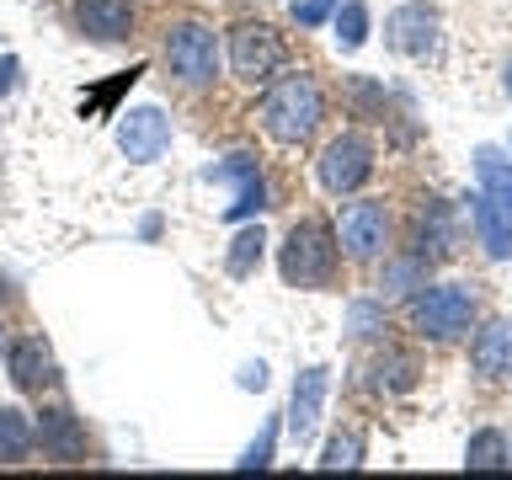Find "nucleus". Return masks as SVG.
<instances>
[{
  "mask_svg": "<svg viewBox=\"0 0 512 480\" xmlns=\"http://www.w3.org/2000/svg\"><path fill=\"white\" fill-rule=\"evenodd\" d=\"M331 6H336V0H304V6H294V22L299 27H320L331 16Z\"/></svg>",
  "mask_w": 512,
  "mask_h": 480,
  "instance_id": "nucleus-29",
  "label": "nucleus"
},
{
  "mask_svg": "<svg viewBox=\"0 0 512 480\" xmlns=\"http://www.w3.org/2000/svg\"><path fill=\"white\" fill-rule=\"evenodd\" d=\"M379 326H384L379 304H368V299H358V304H352V315H347V331H352V336H374Z\"/></svg>",
  "mask_w": 512,
  "mask_h": 480,
  "instance_id": "nucleus-27",
  "label": "nucleus"
},
{
  "mask_svg": "<svg viewBox=\"0 0 512 480\" xmlns=\"http://www.w3.org/2000/svg\"><path fill=\"white\" fill-rule=\"evenodd\" d=\"M336 43H342L347 54L368 43V6H363V0H347V6L336 11Z\"/></svg>",
  "mask_w": 512,
  "mask_h": 480,
  "instance_id": "nucleus-24",
  "label": "nucleus"
},
{
  "mask_svg": "<svg viewBox=\"0 0 512 480\" xmlns=\"http://www.w3.org/2000/svg\"><path fill=\"white\" fill-rule=\"evenodd\" d=\"M336 246H342L352 262H379L384 246H390V214L374 198H358L336 214Z\"/></svg>",
  "mask_w": 512,
  "mask_h": 480,
  "instance_id": "nucleus-7",
  "label": "nucleus"
},
{
  "mask_svg": "<svg viewBox=\"0 0 512 480\" xmlns=\"http://www.w3.org/2000/svg\"><path fill=\"white\" fill-rule=\"evenodd\" d=\"M320 464H326V470H352V464H363V438L358 432H336Z\"/></svg>",
  "mask_w": 512,
  "mask_h": 480,
  "instance_id": "nucleus-25",
  "label": "nucleus"
},
{
  "mask_svg": "<svg viewBox=\"0 0 512 480\" xmlns=\"http://www.w3.org/2000/svg\"><path fill=\"white\" fill-rule=\"evenodd\" d=\"M272 438H278V427L267 422V432H262V438H256V443L246 448V454L235 459V470H267V464H272Z\"/></svg>",
  "mask_w": 512,
  "mask_h": 480,
  "instance_id": "nucleus-26",
  "label": "nucleus"
},
{
  "mask_svg": "<svg viewBox=\"0 0 512 480\" xmlns=\"http://www.w3.org/2000/svg\"><path fill=\"white\" fill-rule=\"evenodd\" d=\"M475 176H480V198H491L512 219V160H502V150H491V144H480L475 150Z\"/></svg>",
  "mask_w": 512,
  "mask_h": 480,
  "instance_id": "nucleus-17",
  "label": "nucleus"
},
{
  "mask_svg": "<svg viewBox=\"0 0 512 480\" xmlns=\"http://www.w3.org/2000/svg\"><path fill=\"white\" fill-rule=\"evenodd\" d=\"M336 235L326 230L320 219H299L283 240V256H278V272L288 288H326L336 278Z\"/></svg>",
  "mask_w": 512,
  "mask_h": 480,
  "instance_id": "nucleus-2",
  "label": "nucleus"
},
{
  "mask_svg": "<svg viewBox=\"0 0 512 480\" xmlns=\"http://www.w3.org/2000/svg\"><path fill=\"white\" fill-rule=\"evenodd\" d=\"M326 390H331V374L320 363L299 368L294 379V395H288V443L310 448L315 427H320V411H326Z\"/></svg>",
  "mask_w": 512,
  "mask_h": 480,
  "instance_id": "nucleus-10",
  "label": "nucleus"
},
{
  "mask_svg": "<svg viewBox=\"0 0 512 480\" xmlns=\"http://www.w3.org/2000/svg\"><path fill=\"white\" fill-rule=\"evenodd\" d=\"M256 118H262V128L278 144H304L320 128V118H326V96H320V86L304 70L299 75H283L278 86L262 96Z\"/></svg>",
  "mask_w": 512,
  "mask_h": 480,
  "instance_id": "nucleus-1",
  "label": "nucleus"
},
{
  "mask_svg": "<svg viewBox=\"0 0 512 480\" xmlns=\"http://www.w3.org/2000/svg\"><path fill=\"white\" fill-rule=\"evenodd\" d=\"M38 448V427L27 422V411L0 406V464H22Z\"/></svg>",
  "mask_w": 512,
  "mask_h": 480,
  "instance_id": "nucleus-18",
  "label": "nucleus"
},
{
  "mask_svg": "<svg viewBox=\"0 0 512 480\" xmlns=\"http://www.w3.org/2000/svg\"><path fill=\"white\" fill-rule=\"evenodd\" d=\"M38 443H43V454L48 459H59V464H75L80 454H86V427H80V416L75 411H43L38 422Z\"/></svg>",
  "mask_w": 512,
  "mask_h": 480,
  "instance_id": "nucleus-12",
  "label": "nucleus"
},
{
  "mask_svg": "<svg viewBox=\"0 0 512 480\" xmlns=\"http://www.w3.org/2000/svg\"><path fill=\"white\" fill-rule=\"evenodd\" d=\"M118 150L134 166H155L171 150V118L160 107H128L118 112Z\"/></svg>",
  "mask_w": 512,
  "mask_h": 480,
  "instance_id": "nucleus-9",
  "label": "nucleus"
},
{
  "mask_svg": "<svg viewBox=\"0 0 512 480\" xmlns=\"http://www.w3.org/2000/svg\"><path fill=\"white\" fill-rule=\"evenodd\" d=\"M470 320H475V294L464 283L427 288V294L411 304V326H416V336H427V342H454L459 331H470Z\"/></svg>",
  "mask_w": 512,
  "mask_h": 480,
  "instance_id": "nucleus-3",
  "label": "nucleus"
},
{
  "mask_svg": "<svg viewBox=\"0 0 512 480\" xmlns=\"http://www.w3.org/2000/svg\"><path fill=\"white\" fill-rule=\"evenodd\" d=\"M384 43H390L400 59H411V64H432V59H438V48H443L438 11H432L427 0H406V6H395L390 22H384Z\"/></svg>",
  "mask_w": 512,
  "mask_h": 480,
  "instance_id": "nucleus-5",
  "label": "nucleus"
},
{
  "mask_svg": "<svg viewBox=\"0 0 512 480\" xmlns=\"http://www.w3.org/2000/svg\"><path fill=\"white\" fill-rule=\"evenodd\" d=\"M230 70L240 80H251V86L256 80H272L283 70V38L267 22H240L230 32Z\"/></svg>",
  "mask_w": 512,
  "mask_h": 480,
  "instance_id": "nucleus-8",
  "label": "nucleus"
},
{
  "mask_svg": "<svg viewBox=\"0 0 512 480\" xmlns=\"http://www.w3.org/2000/svg\"><path fill=\"white\" fill-rule=\"evenodd\" d=\"M470 219H475V235H480V246H486L491 262H502V256H512V219L496 208L491 198H470Z\"/></svg>",
  "mask_w": 512,
  "mask_h": 480,
  "instance_id": "nucleus-16",
  "label": "nucleus"
},
{
  "mask_svg": "<svg viewBox=\"0 0 512 480\" xmlns=\"http://www.w3.org/2000/svg\"><path fill=\"white\" fill-rule=\"evenodd\" d=\"M0 358H6V342H0Z\"/></svg>",
  "mask_w": 512,
  "mask_h": 480,
  "instance_id": "nucleus-32",
  "label": "nucleus"
},
{
  "mask_svg": "<svg viewBox=\"0 0 512 480\" xmlns=\"http://www.w3.org/2000/svg\"><path fill=\"white\" fill-rule=\"evenodd\" d=\"M262 246H267L262 224H251V230H240V235L230 240V256H224V272H230V278H251V272L262 267Z\"/></svg>",
  "mask_w": 512,
  "mask_h": 480,
  "instance_id": "nucleus-21",
  "label": "nucleus"
},
{
  "mask_svg": "<svg viewBox=\"0 0 512 480\" xmlns=\"http://www.w3.org/2000/svg\"><path fill=\"white\" fill-rule=\"evenodd\" d=\"M470 363H475L480 379H507L512 374V326H507V320H491V326L475 331Z\"/></svg>",
  "mask_w": 512,
  "mask_h": 480,
  "instance_id": "nucleus-15",
  "label": "nucleus"
},
{
  "mask_svg": "<svg viewBox=\"0 0 512 480\" xmlns=\"http://www.w3.org/2000/svg\"><path fill=\"white\" fill-rule=\"evenodd\" d=\"M368 176H374V144H368L358 128L336 134L326 150H320V187H326L331 198H347V192H358Z\"/></svg>",
  "mask_w": 512,
  "mask_h": 480,
  "instance_id": "nucleus-6",
  "label": "nucleus"
},
{
  "mask_svg": "<svg viewBox=\"0 0 512 480\" xmlns=\"http://www.w3.org/2000/svg\"><path fill=\"white\" fill-rule=\"evenodd\" d=\"M166 64L182 86H214L219 75V38L203 22H176L166 32Z\"/></svg>",
  "mask_w": 512,
  "mask_h": 480,
  "instance_id": "nucleus-4",
  "label": "nucleus"
},
{
  "mask_svg": "<svg viewBox=\"0 0 512 480\" xmlns=\"http://www.w3.org/2000/svg\"><path fill=\"white\" fill-rule=\"evenodd\" d=\"M416 240H422V256H448L454 251V224H448V208L443 203H432L422 208V219H416Z\"/></svg>",
  "mask_w": 512,
  "mask_h": 480,
  "instance_id": "nucleus-22",
  "label": "nucleus"
},
{
  "mask_svg": "<svg viewBox=\"0 0 512 480\" xmlns=\"http://www.w3.org/2000/svg\"><path fill=\"white\" fill-rule=\"evenodd\" d=\"M374 384H379L384 395H406L411 384H416V358H411V352H395V347H390V352L374 363Z\"/></svg>",
  "mask_w": 512,
  "mask_h": 480,
  "instance_id": "nucleus-23",
  "label": "nucleus"
},
{
  "mask_svg": "<svg viewBox=\"0 0 512 480\" xmlns=\"http://www.w3.org/2000/svg\"><path fill=\"white\" fill-rule=\"evenodd\" d=\"M502 91L512 96V64H507V70H502Z\"/></svg>",
  "mask_w": 512,
  "mask_h": 480,
  "instance_id": "nucleus-31",
  "label": "nucleus"
},
{
  "mask_svg": "<svg viewBox=\"0 0 512 480\" xmlns=\"http://www.w3.org/2000/svg\"><path fill=\"white\" fill-rule=\"evenodd\" d=\"M267 384V363H246L240 368V390H262Z\"/></svg>",
  "mask_w": 512,
  "mask_h": 480,
  "instance_id": "nucleus-30",
  "label": "nucleus"
},
{
  "mask_svg": "<svg viewBox=\"0 0 512 480\" xmlns=\"http://www.w3.org/2000/svg\"><path fill=\"white\" fill-rule=\"evenodd\" d=\"M379 288H384V299H406L416 288H427V256H395V262L384 267Z\"/></svg>",
  "mask_w": 512,
  "mask_h": 480,
  "instance_id": "nucleus-19",
  "label": "nucleus"
},
{
  "mask_svg": "<svg viewBox=\"0 0 512 480\" xmlns=\"http://www.w3.org/2000/svg\"><path fill=\"white\" fill-rule=\"evenodd\" d=\"M6 368H11V384L16 390H43V384H54V352L43 347V336H22V342H11L6 352Z\"/></svg>",
  "mask_w": 512,
  "mask_h": 480,
  "instance_id": "nucleus-14",
  "label": "nucleus"
},
{
  "mask_svg": "<svg viewBox=\"0 0 512 480\" xmlns=\"http://www.w3.org/2000/svg\"><path fill=\"white\" fill-rule=\"evenodd\" d=\"M75 22L96 43H123L134 32V11H128V0H80Z\"/></svg>",
  "mask_w": 512,
  "mask_h": 480,
  "instance_id": "nucleus-13",
  "label": "nucleus"
},
{
  "mask_svg": "<svg viewBox=\"0 0 512 480\" xmlns=\"http://www.w3.org/2000/svg\"><path fill=\"white\" fill-rule=\"evenodd\" d=\"M16 86H22V59H16V54H0V102H6V96H16Z\"/></svg>",
  "mask_w": 512,
  "mask_h": 480,
  "instance_id": "nucleus-28",
  "label": "nucleus"
},
{
  "mask_svg": "<svg viewBox=\"0 0 512 480\" xmlns=\"http://www.w3.org/2000/svg\"><path fill=\"white\" fill-rule=\"evenodd\" d=\"M208 182H230L235 187V203L224 208V219H251L267 208V182L256 171V155H230L219 166H208Z\"/></svg>",
  "mask_w": 512,
  "mask_h": 480,
  "instance_id": "nucleus-11",
  "label": "nucleus"
},
{
  "mask_svg": "<svg viewBox=\"0 0 512 480\" xmlns=\"http://www.w3.org/2000/svg\"><path fill=\"white\" fill-rule=\"evenodd\" d=\"M464 464H470V470H507V464H512V443L496 427H480L470 438V448H464Z\"/></svg>",
  "mask_w": 512,
  "mask_h": 480,
  "instance_id": "nucleus-20",
  "label": "nucleus"
}]
</instances>
